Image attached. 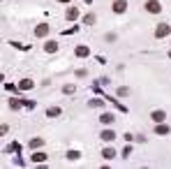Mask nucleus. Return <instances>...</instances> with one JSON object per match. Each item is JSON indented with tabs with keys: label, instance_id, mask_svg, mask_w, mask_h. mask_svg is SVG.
<instances>
[{
	"label": "nucleus",
	"instance_id": "f257e3e1",
	"mask_svg": "<svg viewBox=\"0 0 171 169\" xmlns=\"http://www.w3.org/2000/svg\"><path fill=\"white\" fill-rule=\"evenodd\" d=\"M146 9L153 12V14H157V12H160V3H157V0H150V3L146 5Z\"/></svg>",
	"mask_w": 171,
	"mask_h": 169
},
{
	"label": "nucleus",
	"instance_id": "f03ea898",
	"mask_svg": "<svg viewBox=\"0 0 171 169\" xmlns=\"http://www.w3.org/2000/svg\"><path fill=\"white\" fill-rule=\"evenodd\" d=\"M125 7H127L125 0H116V3H113V9L118 12V14H120V12H125Z\"/></svg>",
	"mask_w": 171,
	"mask_h": 169
},
{
	"label": "nucleus",
	"instance_id": "7ed1b4c3",
	"mask_svg": "<svg viewBox=\"0 0 171 169\" xmlns=\"http://www.w3.org/2000/svg\"><path fill=\"white\" fill-rule=\"evenodd\" d=\"M169 33V26L167 23H160V28H157V37H162V35H167Z\"/></svg>",
	"mask_w": 171,
	"mask_h": 169
},
{
	"label": "nucleus",
	"instance_id": "20e7f679",
	"mask_svg": "<svg viewBox=\"0 0 171 169\" xmlns=\"http://www.w3.org/2000/svg\"><path fill=\"white\" fill-rule=\"evenodd\" d=\"M153 120H157V123H162V120H164V111H155V114H153Z\"/></svg>",
	"mask_w": 171,
	"mask_h": 169
},
{
	"label": "nucleus",
	"instance_id": "39448f33",
	"mask_svg": "<svg viewBox=\"0 0 171 169\" xmlns=\"http://www.w3.org/2000/svg\"><path fill=\"white\" fill-rule=\"evenodd\" d=\"M116 135H113V132H111V130H107V132H102V139H104V141H111V139H113Z\"/></svg>",
	"mask_w": 171,
	"mask_h": 169
},
{
	"label": "nucleus",
	"instance_id": "423d86ee",
	"mask_svg": "<svg viewBox=\"0 0 171 169\" xmlns=\"http://www.w3.org/2000/svg\"><path fill=\"white\" fill-rule=\"evenodd\" d=\"M113 148H107V151H104V158H107V160H111V158H113Z\"/></svg>",
	"mask_w": 171,
	"mask_h": 169
},
{
	"label": "nucleus",
	"instance_id": "0eeeda50",
	"mask_svg": "<svg viewBox=\"0 0 171 169\" xmlns=\"http://www.w3.org/2000/svg\"><path fill=\"white\" fill-rule=\"evenodd\" d=\"M67 158H69V160H76V158H79V151H69Z\"/></svg>",
	"mask_w": 171,
	"mask_h": 169
},
{
	"label": "nucleus",
	"instance_id": "6e6552de",
	"mask_svg": "<svg viewBox=\"0 0 171 169\" xmlns=\"http://www.w3.org/2000/svg\"><path fill=\"white\" fill-rule=\"evenodd\" d=\"M33 160H35V162H42V160H44V153H35Z\"/></svg>",
	"mask_w": 171,
	"mask_h": 169
},
{
	"label": "nucleus",
	"instance_id": "1a4fd4ad",
	"mask_svg": "<svg viewBox=\"0 0 171 169\" xmlns=\"http://www.w3.org/2000/svg\"><path fill=\"white\" fill-rule=\"evenodd\" d=\"M167 132H169V127H164V125L157 127V135H167Z\"/></svg>",
	"mask_w": 171,
	"mask_h": 169
},
{
	"label": "nucleus",
	"instance_id": "9d476101",
	"mask_svg": "<svg viewBox=\"0 0 171 169\" xmlns=\"http://www.w3.org/2000/svg\"><path fill=\"white\" fill-rule=\"evenodd\" d=\"M111 120H113V116H109V114L102 116V123H111Z\"/></svg>",
	"mask_w": 171,
	"mask_h": 169
},
{
	"label": "nucleus",
	"instance_id": "9b49d317",
	"mask_svg": "<svg viewBox=\"0 0 171 169\" xmlns=\"http://www.w3.org/2000/svg\"><path fill=\"white\" fill-rule=\"evenodd\" d=\"M35 33H37V35H46V26H39V28H37Z\"/></svg>",
	"mask_w": 171,
	"mask_h": 169
},
{
	"label": "nucleus",
	"instance_id": "f8f14e48",
	"mask_svg": "<svg viewBox=\"0 0 171 169\" xmlns=\"http://www.w3.org/2000/svg\"><path fill=\"white\" fill-rule=\"evenodd\" d=\"M76 14H79L76 9H69V12H67V16H69V19H76Z\"/></svg>",
	"mask_w": 171,
	"mask_h": 169
},
{
	"label": "nucleus",
	"instance_id": "ddd939ff",
	"mask_svg": "<svg viewBox=\"0 0 171 169\" xmlns=\"http://www.w3.org/2000/svg\"><path fill=\"white\" fill-rule=\"evenodd\" d=\"M58 114H60V109H58V107L56 109H49V116H58Z\"/></svg>",
	"mask_w": 171,
	"mask_h": 169
}]
</instances>
